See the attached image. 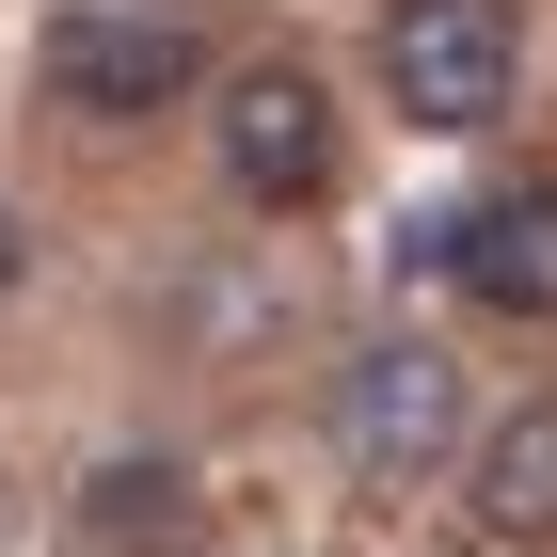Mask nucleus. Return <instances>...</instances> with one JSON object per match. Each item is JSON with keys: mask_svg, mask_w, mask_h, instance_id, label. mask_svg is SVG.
Segmentation results:
<instances>
[{"mask_svg": "<svg viewBox=\"0 0 557 557\" xmlns=\"http://www.w3.org/2000/svg\"><path fill=\"white\" fill-rule=\"evenodd\" d=\"M478 446V414H462V367L430 335H367L335 367V462L350 478H383V494H414V478H446Z\"/></svg>", "mask_w": 557, "mask_h": 557, "instance_id": "nucleus-1", "label": "nucleus"}, {"mask_svg": "<svg viewBox=\"0 0 557 557\" xmlns=\"http://www.w3.org/2000/svg\"><path fill=\"white\" fill-rule=\"evenodd\" d=\"M510 81H525V16L510 0H398L383 16V96L414 112V128H494L510 112Z\"/></svg>", "mask_w": 557, "mask_h": 557, "instance_id": "nucleus-2", "label": "nucleus"}, {"mask_svg": "<svg viewBox=\"0 0 557 557\" xmlns=\"http://www.w3.org/2000/svg\"><path fill=\"white\" fill-rule=\"evenodd\" d=\"M208 144H223V191L239 208H319L335 191V81L319 64H239Z\"/></svg>", "mask_w": 557, "mask_h": 557, "instance_id": "nucleus-3", "label": "nucleus"}, {"mask_svg": "<svg viewBox=\"0 0 557 557\" xmlns=\"http://www.w3.org/2000/svg\"><path fill=\"white\" fill-rule=\"evenodd\" d=\"M191 81H208V48H191V16H160V0H112V16H64V33H48V96L96 112V128H144V112H175Z\"/></svg>", "mask_w": 557, "mask_h": 557, "instance_id": "nucleus-4", "label": "nucleus"}, {"mask_svg": "<svg viewBox=\"0 0 557 557\" xmlns=\"http://www.w3.org/2000/svg\"><path fill=\"white\" fill-rule=\"evenodd\" d=\"M446 271H462L478 319H557V175H525V191H478L462 223H446Z\"/></svg>", "mask_w": 557, "mask_h": 557, "instance_id": "nucleus-5", "label": "nucleus"}, {"mask_svg": "<svg viewBox=\"0 0 557 557\" xmlns=\"http://www.w3.org/2000/svg\"><path fill=\"white\" fill-rule=\"evenodd\" d=\"M64 525H81V557H175L191 525H208V494H191V462H160V446H112Z\"/></svg>", "mask_w": 557, "mask_h": 557, "instance_id": "nucleus-6", "label": "nucleus"}, {"mask_svg": "<svg viewBox=\"0 0 557 557\" xmlns=\"http://www.w3.org/2000/svg\"><path fill=\"white\" fill-rule=\"evenodd\" d=\"M462 494L494 542H557V398H525V414H494L462 446Z\"/></svg>", "mask_w": 557, "mask_h": 557, "instance_id": "nucleus-7", "label": "nucleus"}, {"mask_svg": "<svg viewBox=\"0 0 557 557\" xmlns=\"http://www.w3.org/2000/svg\"><path fill=\"white\" fill-rule=\"evenodd\" d=\"M33 287V208H16V191H0V302Z\"/></svg>", "mask_w": 557, "mask_h": 557, "instance_id": "nucleus-8", "label": "nucleus"}]
</instances>
